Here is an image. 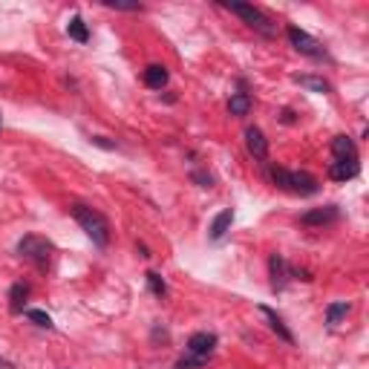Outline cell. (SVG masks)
<instances>
[{
    "mask_svg": "<svg viewBox=\"0 0 369 369\" xmlns=\"http://www.w3.org/2000/svg\"><path fill=\"white\" fill-rule=\"evenodd\" d=\"M52 242L44 240V237H35V234H26L21 242H18V254L26 259V263H32L35 268L47 271L49 268V259H52Z\"/></svg>",
    "mask_w": 369,
    "mask_h": 369,
    "instance_id": "cell-3",
    "label": "cell"
},
{
    "mask_svg": "<svg viewBox=\"0 0 369 369\" xmlns=\"http://www.w3.org/2000/svg\"><path fill=\"white\" fill-rule=\"evenodd\" d=\"M0 121H3V118H0Z\"/></svg>",
    "mask_w": 369,
    "mask_h": 369,
    "instance_id": "cell-27",
    "label": "cell"
},
{
    "mask_svg": "<svg viewBox=\"0 0 369 369\" xmlns=\"http://www.w3.org/2000/svg\"><path fill=\"white\" fill-rule=\"evenodd\" d=\"M70 214L75 216V222L81 225V231L92 240V245L107 249V242H110V222L104 220V214H99L95 208H87V205H73Z\"/></svg>",
    "mask_w": 369,
    "mask_h": 369,
    "instance_id": "cell-1",
    "label": "cell"
},
{
    "mask_svg": "<svg viewBox=\"0 0 369 369\" xmlns=\"http://www.w3.org/2000/svg\"><path fill=\"white\" fill-rule=\"evenodd\" d=\"M332 156L335 162H344V159H358V147L349 136H335L332 139Z\"/></svg>",
    "mask_w": 369,
    "mask_h": 369,
    "instance_id": "cell-13",
    "label": "cell"
},
{
    "mask_svg": "<svg viewBox=\"0 0 369 369\" xmlns=\"http://www.w3.org/2000/svg\"><path fill=\"white\" fill-rule=\"evenodd\" d=\"M66 35H70L73 40H78V44H87L90 40V29H87V23L81 15H73V21L66 23Z\"/></svg>",
    "mask_w": 369,
    "mask_h": 369,
    "instance_id": "cell-17",
    "label": "cell"
},
{
    "mask_svg": "<svg viewBox=\"0 0 369 369\" xmlns=\"http://www.w3.org/2000/svg\"><path fill=\"white\" fill-rule=\"evenodd\" d=\"M168 70H165V66H162V64H150L147 66V70H144V84L150 87V90H162V87H165L168 84Z\"/></svg>",
    "mask_w": 369,
    "mask_h": 369,
    "instance_id": "cell-14",
    "label": "cell"
},
{
    "mask_svg": "<svg viewBox=\"0 0 369 369\" xmlns=\"http://www.w3.org/2000/svg\"><path fill=\"white\" fill-rule=\"evenodd\" d=\"M92 144H99V147H104V150H116L113 142H104V136H92Z\"/></svg>",
    "mask_w": 369,
    "mask_h": 369,
    "instance_id": "cell-24",
    "label": "cell"
},
{
    "mask_svg": "<svg viewBox=\"0 0 369 369\" xmlns=\"http://www.w3.org/2000/svg\"><path fill=\"white\" fill-rule=\"evenodd\" d=\"M0 369H15V364L6 361V358H0Z\"/></svg>",
    "mask_w": 369,
    "mask_h": 369,
    "instance_id": "cell-26",
    "label": "cell"
},
{
    "mask_svg": "<svg viewBox=\"0 0 369 369\" xmlns=\"http://www.w3.org/2000/svg\"><path fill=\"white\" fill-rule=\"evenodd\" d=\"M361 173V162L358 159H344V162H332L329 165V176L335 182H349Z\"/></svg>",
    "mask_w": 369,
    "mask_h": 369,
    "instance_id": "cell-10",
    "label": "cell"
},
{
    "mask_svg": "<svg viewBox=\"0 0 369 369\" xmlns=\"http://www.w3.org/2000/svg\"><path fill=\"white\" fill-rule=\"evenodd\" d=\"M251 95L249 92H237V95H231V101H228V110L231 116H249L251 113Z\"/></svg>",
    "mask_w": 369,
    "mask_h": 369,
    "instance_id": "cell-18",
    "label": "cell"
},
{
    "mask_svg": "<svg viewBox=\"0 0 369 369\" xmlns=\"http://www.w3.org/2000/svg\"><path fill=\"white\" fill-rule=\"evenodd\" d=\"M26 297H29V285H26V283H15V285H12V292H9V309H12V314H23Z\"/></svg>",
    "mask_w": 369,
    "mask_h": 369,
    "instance_id": "cell-15",
    "label": "cell"
},
{
    "mask_svg": "<svg viewBox=\"0 0 369 369\" xmlns=\"http://www.w3.org/2000/svg\"><path fill=\"white\" fill-rule=\"evenodd\" d=\"M225 9H231L234 15H240L245 23L251 26V29H257L259 35H266V38H271L277 32V26H275V21H271L266 12H259L257 6H251V3H225Z\"/></svg>",
    "mask_w": 369,
    "mask_h": 369,
    "instance_id": "cell-4",
    "label": "cell"
},
{
    "mask_svg": "<svg viewBox=\"0 0 369 369\" xmlns=\"http://www.w3.org/2000/svg\"><path fill=\"white\" fill-rule=\"evenodd\" d=\"M346 314H349V303H344V300H340V303H329V306H326V323L335 329V326L344 320Z\"/></svg>",
    "mask_w": 369,
    "mask_h": 369,
    "instance_id": "cell-19",
    "label": "cell"
},
{
    "mask_svg": "<svg viewBox=\"0 0 369 369\" xmlns=\"http://www.w3.org/2000/svg\"><path fill=\"white\" fill-rule=\"evenodd\" d=\"M231 225H234V211L231 208H225V211H220L214 216V222H211V231H208V237L214 240V242H220L228 231H231Z\"/></svg>",
    "mask_w": 369,
    "mask_h": 369,
    "instance_id": "cell-11",
    "label": "cell"
},
{
    "mask_svg": "<svg viewBox=\"0 0 369 369\" xmlns=\"http://www.w3.org/2000/svg\"><path fill=\"white\" fill-rule=\"evenodd\" d=\"M271 179H275L277 188L289 190V194H297V196H314L320 190L318 179L303 170H285V168H271Z\"/></svg>",
    "mask_w": 369,
    "mask_h": 369,
    "instance_id": "cell-2",
    "label": "cell"
},
{
    "mask_svg": "<svg viewBox=\"0 0 369 369\" xmlns=\"http://www.w3.org/2000/svg\"><path fill=\"white\" fill-rule=\"evenodd\" d=\"M340 220V208L338 205H323V208H314V211H306L300 216L303 225H332Z\"/></svg>",
    "mask_w": 369,
    "mask_h": 369,
    "instance_id": "cell-7",
    "label": "cell"
},
{
    "mask_svg": "<svg viewBox=\"0 0 369 369\" xmlns=\"http://www.w3.org/2000/svg\"><path fill=\"white\" fill-rule=\"evenodd\" d=\"M283 121H285V125H292V121H294V113H292V110H285V113H283Z\"/></svg>",
    "mask_w": 369,
    "mask_h": 369,
    "instance_id": "cell-25",
    "label": "cell"
},
{
    "mask_svg": "<svg viewBox=\"0 0 369 369\" xmlns=\"http://www.w3.org/2000/svg\"><path fill=\"white\" fill-rule=\"evenodd\" d=\"M268 271H271V289H275V292H283V289H285V283H289V277H292L289 263H285L280 254H271V259H268Z\"/></svg>",
    "mask_w": 369,
    "mask_h": 369,
    "instance_id": "cell-8",
    "label": "cell"
},
{
    "mask_svg": "<svg viewBox=\"0 0 369 369\" xmlns=\"http://www.w3.org/2000/svg\"><path fill=\"white\" fill-rule=\"evenodd\" d=\"M245 147H249V153L259 162H266L268 159V139L263 136V130L259 127H249L245 130Z\"/></svg>",
    "mask_w": 369,
    "mask_h": 369,
    "instance_id": "cell-9",
    "label": "cell"
},
{
    "mask_svg": "<svg viewBox=\"0 0 369 369\" xmlns=\"http://www.w3.org/2000/svg\"><path fill=\"white\" fill-rule=\"evenodd\" d=\"M216 349V335L214 332H194L188 338V346L185 352L188 355H194V358H202V361H208L211 355Z\"/></svg>",
    "mask_w": 369,
    "mask_h": 369,
    "instance_id": "cell-6",
    "label": "cell"
},
{
    "mask_svg": "<svg viewBox=\"0 0 369 369\" xmlns=\"http://www.w3.org/2000/svg\"><path fill=\"white\" fill-rule=\"evenodd\" d=\"M285 35H289L292 40V47L300 52V55H306V58H314V61H329V52L323 49L320 40H314L309 32H303L300 26H289L285 29Z\"/></svg>",
    "mask_w": 369,
    "mask_h": 369,
    "instance_id": "cell-5",
    "label": "cell"
},
{
    "mask_svg": "<svg viewBox=\"0 0 369 369\" xmlns=\"http://www.w3.org/2000/svg\"><path fill=\"white\" fill-rule=\"evenodd\" d=\"M190 179H194L199 188H211L214 185V176L208 170H190Z\"/></svg>",
    "mask_w": 369,
    "mask_h": 369,
    "instance_id": "cell-22",
    "label": "cell"
},
{
    "mask_svg": "<svg viewBox=\"0 0 369 369\" xmlns=\"http://www.w3.org/2000/svg\"><path fill=\"white\" fill-rule=\"evenodd\" d=\"M23 314H26V318H29L35 326H40V329H52V326H55L49 314H47V311H40V309H26Z\"/></svg>",
    "mask_w": 369,
    "mask_h": 369,
    "instance_id": "cell-20",
    "label": "cell"
},
{
    "mask_svg": "<svg viewBox=\"0 0 369 369\" xmlns=\"http://www.w3.org/2000/svg\"><path fill=\"white\" fill-rule=\"evenodd\" d=\"M147 285H150V292H153L156 297L168 294V283L162 280V275H156V271H147Z\"/></svg>",
    "mask_w": 369,
    "mask_h": 369,
    "instance_id": "cell-21",
    "label": "cell"
},
{
    "mask_svg": "<svg viewBox=\"0 0 369 369\" xmlns=\"http://www.w3.org/2000/svg\"><path fill=\"white\" fill-rule=\"evenodd\" d=\"M259 311H263L266 314V318H268V326H271V332H275L280 340H285V344H294V335L289 332V329H285V323H283V318H280V314L275 311V309H268V306H259Z\"/></svg>",
    "mask_w": 369,
    "mask_h": 369,
    "instance_id": "cell-12",
    "label": "cell"
},
{
    "mask_svg": "<svg viewBox=\"0 0 369 369\" xmlns=\"http://www.w3.org/2000/svg\"><path fill=\"white\" fill-rule=\"evenodd\" d=\"M294 84L306 87L309 92H318V95H326V92L332 90L329 81H323V78H318V75H294Z\"/></svg>",
    "mask_w": 369,
    "mask_h": 369,
    "instance_id": "cell-16",
    "label": "cell"
},
{
    "mask_svg": "<svg viewBox=\"0 0 369 369\" xmlns=\"http://www.w3.org/2000/svg\"><path fill=\"white\" fill-rule=\"evenodd\" d=\"M107 9H118V12H142L139 3H116V0H104Z\"/></svg>",
    "mask_w": 369,
    "mask_h": 369,
    "instance_id": "cell-23",
    "label": "cell"
}]
</instances>
